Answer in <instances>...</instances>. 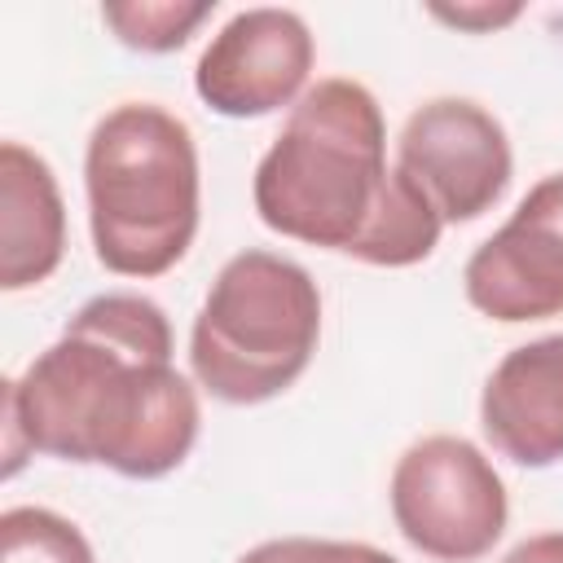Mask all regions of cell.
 Returning a JSON list of instances; mask_svg holds the SVG:
<instances>
[{
	"instance_id": "obj_11",
	"label": "cell",
	"mask_w": 563,
	"mask_h": 563,
	"mask_svg": "<svg viewBox=\"0 0 563 563\" xmlns=\"http://www.w3.org/2000/svg\"><path fill=\"white\" fill-rule=\"evenodd\" d=\"M211 0H110L101 4V18L119 44L136 53H172L211 18Z\"/></svg>"
},
{
	"instance_id": "obj_1",
	"label": "cell",
	"mask_w": 563,
	"mask_h": 563,
	"mask_svg": "<svg viewBox=\"0 0 563 563\" xmlns=\"http://www.w3.org/2000/svg\"><path fill=\"white\" fill-rule=\"evenodd\" d=\"M198 422V391L172 365L163 308L128 290L97 295L22 378L4 383V479L31 453L163 479L189 457Z\"/></svg>"
},
{
	"instance_id": "obj_2",
	"label": "cell",
	"mask_w": 563,
	"mask_h": 563,
	"mask_svg": "<svg viewBox=\"0 0 563 563\" xmlns=\"http://www.w3.org/2000/svg\"><path fill=\"white\" fill-rule=\"evenodd\" d=\"M251 198L273 233L374 268L422 264L444 229L396 163L387 167L383 110L356 79H321L290 106Z\"/></svg>"
},
{
	"instance_id": "obj_10",
	"label": "cell",
	"mask_w": 563,
	"mask_h": 563,
	"mask_svg": "<svg viewBox=\"0 0 563 563\" xmlns=\"http://www.w3.org/2000/svg\"><path fill=\"white\" fill-rule=\"evenodd\" d=\"M66 255V202L53 167L22 141L0 145V286L26 290Z\"/></svg>"
},
{
	"instance_id": "obj_4",
	"label": "cell",
	"mask_w": 563,
	"mask_h": 563,
	"mask_svg": "<svg viewBox=\"0 0 563 563\" xmlns=\"http://www.w3.org/2000/svg\"><path fill=\"white\" fill-rule=\"evenodd\" d=\"M317 339L321 290L312 273L251 246L216 273L189 330V369L224 405H264L295 387Z\"/></svg>"
},
{
	"instance_id": "obj_5",
	"label": "cell",
	"mask_w": 563,
	"mask_h": 563,
	"mask_svg": "<svg viewBox=\"0 0 563 563\" xmlns=\"http://www.w3.org/2000/svg\"><path fill=\"white\" fill-rule=\"evenodd\" d=\"M391 519L400 537L435 563H475L484 559L510 519L506 484L462 435H422L413 440L391 471Z\"/></svg>"
},
{
	"instance_id": "obj_7",
	"label": "cell",
	"mask_w": 563,
	"mask_h": 563,
	"mask_svg": "<svg viewBox=\"0 0 563 563\" xmlns=\"http://www.w3.org/2000/svg\"><path fill=\"white\" fill-rule=\"evenodd\" d=\"M462 290L475 312L506 325L563 312V172L537 180L510 220L471 251Z\"/></svg>"
},
{
	"instance_id": "obj_13",
	"label": "cell",
	"mask_w": 563,
	"mask_h": 563,
	"mask_svg": "<svg viewBox=\"0 0 563 563\" xmlns=\"http://www.w3.org/2000/svg\"><path fill=\"white\" fill-rule=\"evenodd\" d=\"M233 563H400L396 554L365 541H325V537H277L260 541Z\"/></svg>"
},
{
	"instance_id": "obj_8",
	"label": "cell",
	"mask_w": 563,
	"mask_h": 563,
	"mask_svg": "<svg viewBox=\"0 0 563 563\" xmlns=\"http://www.w3.org/2000/svg\"><path fill=\"white\" fill-rule=\"evenodd\" d=\"M312 57V31L295 9H242L202 48L194 92L224 119H260L308 92Z\"/></svg>"
},
{
	"instance_id": "obj_9",
	"label": "cell",
	"mask_w": 563,
	"mask_h": 563,
	"mask_svg": "<svg viewBox=\"0 0 563 563\" xmlns=\"http://www.w3.org/2000/svg\"><path fill=\"white\" fill-rule=\"evenodd\" d=\"M484 440L515 466L563 462V334L510 347L479 391Z\"/></svg>"
},
{
	"instance_id": "obj_12",
	"label": "cell",
	"mask_w": 563,
	"mask_h": 563,
	"mask_svg": "<svg viewBox=\"0 0 563 563\" xmlns=\"http://www.w3.org/2000/svg\"><path fill=\"white\" fill-rule=\"evenodd\" d=\"M0 563H97L88 537L44 506H9L0 515Z\"/></svg>"
},
{
	"instance_id": "obj_15",
	"label": "cell",
	"mask_w": 563,
	"mask_h": 563,
	"mask_svg": "<svg viewBox=\"0 0 563 563\" xmlns=\"http://www.w3.org/2000/svg\"><path fill=\"white\" fill-rule=\"evenodd\" d=\"M501 563H563V532H537L519 541Z\"/></svg>"
},
{
	"instance_id": "obj_6",
	"label": "cell",
	"mask_w": 563,
	"mask_h": 563,
	"mask_svg": "<svg viewBox=\"0 0 563 563\" xmlns=\"http://www.w3.org/2000/svg\"><path fill=\"white\" fill-rule=\"evenodd\" d=\"M396 172L444 224H466L501 202L515 158L506 128L479 101L435 97L405 119L396 136Z\"/></svg>"
},
{
	"instance_id": "obj_3",
	"label": "cell",
	"mask_w": 563,
	"mask_h": 563,
	"mask_svg": "<svg viewBox=\"0 0 563 563\" xmlns=\"http://www.w3.org/2000/svg\"><path fill=\"white\" fill-rule=\"evenodd\" d=\"M88 229L119 277H163L198 233L202 176L185 119L154 101H123L97 119L84 150Z\"/></svg>"
},
{
	"instance_id": "obj_14",
	"label": "cell",
	"mask_w": 563,
	"mask_h": 563,
	"mask_svg": "<svg viewBox=\"0 0 563 563\" xmlns=\"http://www.w3.org/2000/svg\"><path fill=\"white\" fill-rule=\"evenodd\" d=\"M519 13H523V4H457V9L435 4L431 9V18H440V22L457 26V31H493V26L515 22Z\"/></svg>"
}]
</instances>
